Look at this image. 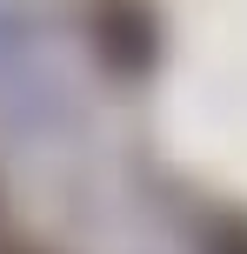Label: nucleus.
Here are the masks:
<instances>
[{"mask_svg":"<svg viewBox=\"0 0 247 254\" xmlns=\"http://www.w3.org/2000/svg\"><path fill=\"white\" fill-rule=\"evenodd\" d=\"M214 254H247V214H227V228L214 234Z\"/></svg>","mask_w":247,"mask_h":254,"instance_id":"2","label":"nucleus"},{"mask_svg":"<svg viewBox=\"0 0 247 254\" xmlns=\"http://www.w3.org/2000/svg\"><path fill=\"white\" fill-rule=\"evenodd\" d=\"M87 47L107 74H147L160 54V20L147 0H87Z\"/></svg>","mask_w":247,"mask_h":254,"instance_id":"1","label":"nucleus"}]
</instances>
